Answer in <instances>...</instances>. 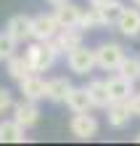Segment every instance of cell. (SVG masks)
Returning <instances> with one entry per match:
<instances>
[{
  "instance_id": "6da1fadb",
  "label": "cell",
  "mask_w": 140,
  "mask_h": 146,
  "mask_svg": "<svg viewBox=\"0 0 140 146\" xmlns=\"http://www.w3.org/2000/svg\"><path fill=\"white\" fill-rule=\"evenodd\" d=\"M124 48L119 42H103V45L95 48V61H98V69L103 72H116L119 64L124 61Z\"/></svg>"
},
{
  "instance_id": "7a4b0ae2",
  "label": "cell",
  "mask_w": 140,
  "mask_h": 146,
  "mask_svg": "<svg viewBox=\"0 0 140 146\" xmlns=\"http://www.w3.org/2000/svg\"><path fill=\"white\" fill-rule=\"evenodd\" d=\"M27 58H29V64H32V69L34 72H48L50 66L56 64V58H58V53L53 48H50V42L45 40V42H34V45H29L27 48Z\"/></svg>"
},
{
  "instance_id": "3957f363",
  "label": "cell",
  "mask_w": 140,
  "mask_h": 146,
  "mask_svg": "<svg viewBox=\"0 0 140 146\" xmlns=\"http://www.w3.org/2000/svg\"><path fill=\"white\" fill-rule=\"evenodd\" d=\"M66 64H69V69H72L74 74H90L95 66H98L95 50L85 48V45H77L74 50H69L66 53Z\"/></svg>"
},
{
  "instance_id": "277c9868",
  "label": "cell",
  "mask_w": 140,
  "mask_h": 146,
  "mask_svg": "<svg viewBox=\"0 0 140 146\" xmlns=\"http://www.w3.org/2000/svg\"><path fill=\"white\" fill-rule=\"evenodd\" d=\"M69 130H72L74 138L90 141V138L98 135V119H95L93 114H87V111H77V114L72 117V122H69Z\"/></svg>"
},
{
  "instance_id": "5b68a950",
  "label": "cell",
  "mask_w": 140,
  "mask_h": 146,
  "mask_svg": "<svg viewBox=\"0 0 140 146\" xmlns=\"http://www.w3.org/2000/svg\"><path fill=\"white\" fill-rule=\"evenodd\" d=\"M61 32V24L53 13H40V16H34L32 19V37L34 40H40V42H45L50 37H56Z\"/></svg>"
},
{
  "instance_id": "8992f818",
  "label": "cell",
  "mask_w": 140,
  "mask_h": 146,
  "mask_svg": "<svg viewBox=\"0 0 140 146\" xmlns=\"http://www.w3.org/2000/svg\"><path fill=\"white\" fill-rule=\"evenodd\" d=\"M19 88L24 93V98H29V101H40V98L48 96V82L42 80L37 72L29 74V77H24V80L19 82Z\"/></svg>"
},
{
  "instance_id": "52a82bcc",
  "label": "cell",
  "mask_w": 140,
  "mask_h": 146,
  "mask_svg": "<svg viewBox=\"0 0 140 146\" xmlns=\"http://www.w3.org/2000/svg\"><path fill=\"white\" fill-rule=\"evenodd\" d=\"M5 32H8L16 42H27V40L32 37V19H29V16H24V13L11 16L8 24H5Z\"/></svg>"
},
{
  "instance_id": "ba28073f",
  "label": "cell",
  "mask_w": 140,
  "mask_h": 146,
  "mask_svg": "<svg viewBox=\"0 0 140 146\" xmlns=\"http://www.w3.org/2000/svg\"><path fill=\"white\" fill-rule=\"evenodd\" d=\"M13 119L24 127H32V125L40 122V109L34 106V101L24 98L21 104H13Z\"/></svg>"
},
{
  "instance_id": "9c48e42d",
  "label": "cell",
  "mask_w": 140,
  "mask_h": 146,
  "mask_svg": "<svg viewBox=\"0 0 140 146\" xmlns=\"http://www.w3.org/2000/svg\"><path fill=\"white\" fill-rule=\"evenodd\" d=\"M53 16L58 19V24H61V27H80V19H82V8L77 5V3H72V0H66V3L56 5Z\"/></svg>"
},
{
  "instance_id": "30bf717a",
  "label": "cell",
  "mask_w": 140,
  "mask_h": 146,
  "mask_svg": "<svg viewBox=\"0 0 140 146\" xmlns=\"http://www.w3.org/2000/svg\"><path fill=\"white\" fill-rule=\"evenodd\" d=\"M106 85H108V93H111V101H129V96H132V80H127L124 74H114V77H108L106 80Z\"/></svg>"
},
{
  "instance_id": "8fae6325",
  "label": "cell",
  "mask_w": 140,
  "mask_h": 146,
  "mask_svg": "<svg viewBox=\"0 0 140 146\" xmlns=\"http://www.w3.org/2000/svg\"><path fill=\"white\" fill-rule=\"evenodd\" d=\"M129 117H135L132 109H129V101H114L108 106V125L116 127V130L129 125Z\"/></svg>"
},
{
  "instance_id": "7c38bea8",
  "label": "cell",
  "mask_w": 140,
  "mask_h": 146,
  "mask_svg": "<svg viewBox=\"0 0 140 146\" xmlns=\"http://www.w3.org/2000/svg\"><path fill=\"white\" fill-rule=\"evenodd\" d=\"M116 29H119L124 37H137V35H140V8H137V5H135V8H124V13H122Z\"/></svg>"
},
{
  "instance_id": "4fadbf2b",
  "label": "cell",
  "mask_w": 140,
  "mask_h": 146,
  "mask_svg": "<svg viewBox=\"0 0 140 146\" xmlns=\"http://www.w3.org/2000/svg\"><path fill=\"white\" fill-rule=\"evenodd\" d=\"M56 42H58V50H61V53H69V50H74L77 45H82V32H80V27H61V32L56 35Z\"/></svg>"
},
{
  "instance_id": "5bb4252c",
  "label": "cell",
  "mask_w": 140,
  "mask_h": 146,
  "mask_svg": "<svg viewBox=\"0 0 140 146\" xmlns=\"http://www.w3.org/2000/svg\"><path fill=\"white\" fill-rule=\"evenodd\" d=\"M87 93H90V98H93V106H98V109H108L114 104L106 80H93L90 85H87Z\"/></svg>"
},
{
  "instance_id": "9a60e30c",
  "label": "cell",
  "mask_w": 140,
  "mask_h": 146,
  "mask_svg": "<svg viewBox=\"0 0 140 146\" xmlns=\"http://www.w3.org/2000/svg\"><path fill=\"white\" fill-rule=\"evenodd\" d=\"M8 77H13V80L16 82H21L24 80V77H29V74H34V69H32V64H29V58H27V53H24V56H11V58H8Z\"/></svg>"
},
{
  "instance_id": "2e32d148",
  "label": "cell",
  "mask_w": 140,
  "mask_h": 146,
  "mask_svg": "<svg viewBox=\"0 0 140 146\" xmlns=\"http://www.w3.org/2000/svg\"><path fill=\"white\" fill-rule=\"evenodd\" d=\"M27 127L19 125L16 119H8V122H0V143H24L27 135H24Z\"/></svg>"
},
{
  "instance_id": "e0dca14e",
  "label": "cell",
  "mask_w": 140,
  "mask_h": 146,
  "mask_svg": "<svg viewBox=\"0 0 140 146\" xmlns=\"http://www.w3.org/2000/svg\"><path fill=\"white\" fill-rule=\"evenodd\" d=\"M66 106L74 111H90L93 109V98H90V93H87V88H72L69 90V96H66Z\"/></svg>"
},
{
  "instance_id": "ac0fdd59",
  "label": "cell",
  "mask_w": 140,
  "mask_h": 146,
  "mask_svg": "<svg viewBox=\"0 0 140 146\" xmlns=\"http://www.w3.org/2000/svg\"><path fill=\"white\" fill-rule=\"evenodd\" d=\"M98 11H101L103 27H116L119 19H122V13H124V3H122V0H108L106 5L98 8Z\"/></svg>"
},
{
  "instance_id": "d6986e66",
  "label": "cell",
  "mask_w": 140,
  "mask_h": 146,
  "mask_svg": "<svg viewBox=\"0 0 140 146\" xmlns=\"http://www.w3.org/2000/svg\"><path fill=\"white\" fill-rule=\"evenodd\" d=\"M74 85L66 80V77H53V80H48V101H56V104H61V101H66L69 90H72Z\"/></svg>"
},
{
  "instance_id": "ffe728a7",
  "label": "cell",
  "mask_w": 140,
  "mask_h": 146,
  "mask_svg": "<svg viewBox=\"0 0 140 146\" xmlns=\"http://www.w3.org/2000/svg\"><path fill=\"white\" fill-rule=\"evenodd\" d=\"M119 74H124L127 80H132V82H137L140 80V56H124V61L119 64V69H116Z\"/></svg>"
},
{
  "instance_id": "44dd1931",
  "label": "cell",
  "mask_w": 140,
  "mask_h": 146,
  "mask_svg": "<svg viewBox=\"0 0 140 146\" xmlns=\"http://www.w3.org/2000/svg\"><path fill=\"white\" fill-rule=\"evenodd\" d=\"M95 27H103V21H101V11H98L95 5H90L87 11H82L80 29H95Z\"/></svg>"
},
{
  "instance_id": "7402d4cb",
  "label": "cell",
  "mask_w": 140,
  "mask_h": 146,
  "mask_svg": "<svg viewBox=\"0 0 140 146\" xmlns=\"http://www.w3.org/2000/svg\"><path fill=\"white\" fill-rule=\"evenodd\" d=\"M16 45H19V42L8 35V32H0V61H8V58L16 53Z\"/></svg>"
},
{
  "instance_id": "603a6c76",
  "label": "cell",
  "mask_w": 140,
  "mask_h": 146,
  "mask_svg": "<svg viewBox=\"0 0 140 146\" xmlns=\"http://www.w3.org/2000/svg\"><path fill=\"white\" fill-rule=\"evenodd\" d=\"M8 109H13V96H11V90L8 88H0V114Z\"/></svg>"
},
{
  "instance_id": "cb8c5ba5",
  "label": "cell",
  "mask_w": 140,
  "mask_h": 146,
  "mask_svg": "<svg viewBox=\"0 0 140 146\" xmlns=\"http://www.w3.org/2000/svg\"><path fill=\"white\" fill-rule=\"evenodd\" d=\"M129 109H132L135 117H140V93H132V96H129Z\"/></svg>"
},
{
  "instance_id": "d4e9b609",
  "label": "cell",
  "mask_w": 140,
  "mask_h": 146,
  "mask_svg": "<svg viewBox=\"0 0 140 146\" xmlns=\"http://www.w3.org/2000/svg\"><path fill=\"white\" fill-rule=\"evenodd\" d=\"M108 0H90V5H95V8H101V5H106Z\"/></svg>"
},
{
  "instance_id": "484cf974",
  "label": "cell",
  "mask_w": 140,
  "mask_h": 146,
  "mask_svg": "<svg viewBox=\"0 0 140 146\" xmlns=\"http://www.w3.org/2000/svg\"><path fill=\"white\" fill-rule=\"evenodd\" d=\"M50 5H61V3H66V0H48Z\"/></svg>"
},
{
  "instance_id": "4316f807",
  "label": "cell",
  "mask_w": 140,
  "mask_h": 146,
  "mask_svg": "<svg viewBox=\"0 0 140 146\" xmlns=\"http://www.w3.org/2000/svg\"><path fill=\"white\" fill-rule=\"evenodd\" d=\"M132 3H135V5H137V8H140V0H132Z\"/></svg>"
},
{
  "instance_id": "83f0119b",
  "label": "cell",
  "mask_w": 140,
  "mask_h": 146,
  "mask_svg": "<svg viewBox=\"0 0 140 146\" xmlns=\"http://www.w3.org/2000/svg\"><path fill=\"white\" fill-rule=\"evenodd\" d=\"M135 141H137V143H140V133H137V135H135Z\"/></svg>"
}]
</instances>
